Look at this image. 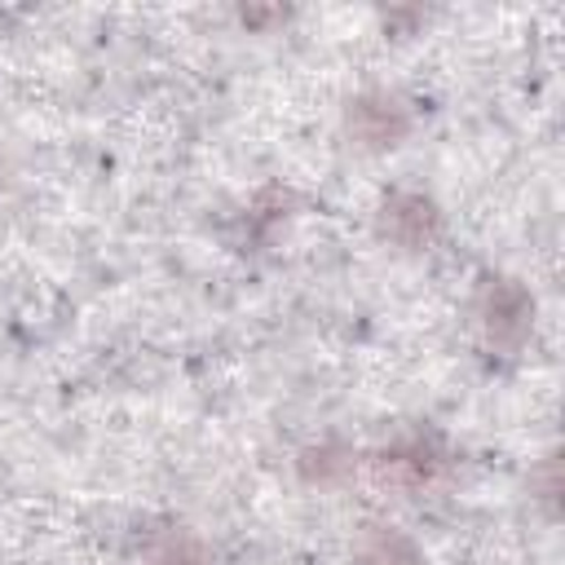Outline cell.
<instances>
[{
    "mask_svg": "<svg viewBox=\"0 0 565 565\" xmlns=\"http://www.w3.org/2000/svg\"><path fill=\"white\" fill-rule=\"evenodd\" d=\"M433 230H437V212H433L428 199H419V194H393V199L384 203V234H388V238L415 247V243H424Z\"/></svg>",
    "mask_w": 565,
    "mask_h": 565,
    "instance_id": "cell-1",
    "label": "cell"
},
{
    "mask_svg": "<svg viewBox=\"0 0 565 565\" xmlns=\"http://www.w3.org/2000/svg\"><path fill=\"white\" fill-rule=\"evenodd\" d=\"M349 128L366 141V146H393L406 132V115L397 102H358L349 110Z\"/></svg>",
    "mask_w": 565,
    "mask_h": 565,
    "instance_id": "cell-2",
    "label": "cell"
},
{
    "mask_svg": "<svg viewBox=\"0 0 565 565\" xmlns=\"http://www.w3.org/2000/svg\"><path fill=\"white\" fill-rule=\"evenodd\" d=\"M486 322H490V335H508V340H521L525 335V318H530V300L521 287L512 282H494L490 287V305H486Z\"/></svg>",
    "mask_w": 565,
    "mask_h": 565,
    "instance_id": "cell-3",
    "label": "cell"
}]
</instances>
